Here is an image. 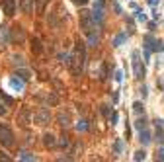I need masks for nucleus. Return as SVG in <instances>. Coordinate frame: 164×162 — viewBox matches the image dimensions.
I'll list each match as a JSON object with an SVG mask.
<instances>
[{"mask_svg":"<svg viewBox=\"0 0 164 162\" xmlns=\"http://www.w3.org/2000/svg\"><path fill=\"white\" fill-rule=\"evenodd\" d=\"M84 59H86L84 43H82V41H76V49H74L72 61H70V70H72V74H80V72H82V69H84Z\"/></svg>","mask_w":164,"mask_h":162,"instance_id":"1","label":"nucleus"},{"mask_svg":"<svg viewBox=\"0 0 164 162\" xmlns=\"http://www.w3.org/2000/svg\"><path fill=\"white\" fill-rule=\"evenodd\" d=\"M94 26H96V21H94L92 12L82 10V12H80V29H82L86 35H90V33L94 31Z\"/></svg>","mask_w":164,"mask_h":162,"instance_id":"2","label":"nucleus"},{"mask_svg":"<svg viewBox=\"0 0 164 162\" xmlns=\"http://www.w3.org/2000/svg\"><path fill=\"white\" fill-rule=\"evenodd\" d=\"M131 61H133V74H135L137 80H141L145 76V67L141 64V53H139V51H133Z\"/></svg>","mask_w":164,"mask_h":162,"instance_id":"3","label":"nucleus"},{"mask_svg":"<svg viewBox=\"0 0 164 162\" xmlns=\"http://www.w3.org/2000/svg\"><path fill=\"white\" fill-rule=\"evenodd\" d=\"M0 145L6 146V149L14 146V133L6 127V125H0Z\"/></svg>","mask_w":164,"mask_h":162,"instance_id":"4","label":"nucleus"},{"mask_svg":"<svg viewBox=\"0 0 164 162\" xmlns=\"http://www.w3.org/2000/svg\"><path fill=\"white\" fill-rule=\"evenodd\" d=\"M33 121H35L37 125H49V121H51V112H49L47 107H39V109L33 113Z\"/></svg>","mask_w":164,"mask_h":162,"instance_id":"5","label":"nucleus"},{"mask_svg":"<svg viewBox=\"0 0 164 162\" xmlns=\"http://www.w3.org/2000/svg\"><path fill=\"white\" fill-rule=\"evenodd\" d=\"M0 4H2V10L8 18H12L16 14V0H0Z\"/></svg>","mask_w":164,"mask_h":162,"instance_id":"6","label":"nucleus"},{"mask_svg":"<svg viewBox=\"0 0 164 162\" xmlns=\"http://www.w3.org/2000/svg\"><path fill=\"white\" fill-rule=\"evenodd\" d=\"M18 123L24 125V127L31 123V112H29V107H22V109H20V113H18Z\"/></svg>","mask_w":164,"mask_h":162,"instance_id":"7","label":"nucleus"},{"mask_svg":"<svg viewBox=\"0 0 164 162\" xmlns=\"http://www.w3.org/2000/svg\"><path fill=\"white\" fill-rule=\"evenodd\" d=\"M154 125H156L154 139H156V143H158V145H162V143H164V119H156Z\"/></svg>","mask_w":164,"mask_h":162,"instance_id":"8","label":"nucleus"},{"mask_svg":"<svg viewBox=\"0 0 164 162\" xmlns=\"http://www.w3.org/2000/svg\"><path fill=\"white\" fill-rule=\"evenodd\" d=\"M10 41H12V37H10V29L6 27V26H0V47H6Z\"/></svg>","mask_w":164,"mask_h":162,"instance_id":"9","label":"nucleus"},{"mask_svg":"<svg viewBox=\"0 0 164 162\" xmlns=\"http://www.w3.org/2000/svg\"><path fill=\"white\" fill-rule=\"evenodd\" d=\"M24 80L26 78H18V76H12L10 78V88H12V90H16V92H22V90H24V88H26V82H24Z\"/></svg>","mask_w":164,"mask_h":162,"instance_id":"10","label":"nucleus"},{"mask_svg":"<svg viewBox=\"0 0 164 162\" xmlns=\"http://www.w3.org/2000/svg\"><path fill=\"white\" fill-rule=\"evenodd\" d=\"M12 39L18 41V43H24V41H26V31H24V27H22V26H14Z\"/></svg>","mask_w":164,"mask_h":162,"instance_id":"11","label":"nucleus"},{"mask_svg":"<svg viewBox=\"0 0 164 162\" xmlns=\"http://www.w3.org/2000/svg\"><path fill=\"white\" fill-rule=\"evenodd\" d=\"M57 121H59L61 127H69V125H70V115L66 113V112H61V113L57 115Z\"/></svg>","mask_w":164,"mask_h":162,"instance_id":"12","label":"nucleus"},{"mask_svg":"<svg viewBox=\"0 0 164 162\" xmlns=\"http://www.w3.org/2000/svg\"><path fill=\"white\" fill-rule=\"evenodd\" d=\"M92 16H94V21H96V24H102V20H104V10H102V6H100V4H96V6H94Z\"/></svg>","mask_w":164,"mask_h":162,"instance_id":"13","label":"nucleus"},{"mask_svg":"<svg viewBox=\"0 0 164 162\" xmlns=\"http://www.w3.org/2000/svg\"><path fill=\"white\" fill-rule=\"evenodd\" d=\"M20 8L24 14H31L33 12V0H22L20 2Z\"/></svg>","mask_w":164,"mask_h":162,"instance_id":"14","label":"nucleus"},{"mask_svg":"<svg viewBox=\"0 0 164 162\" xmlns=\"http://www.w3.org/2000/svg\"><path fill=\"white\" fill-rule=\"evenodd\" d=\"M139 141L143 143V145H148L152 141V137H151V131L148 129H141V133H139Z\"/></svg>","mask_w":164,"mask_h":162,"instance_id":"15","label":"nucleus"},{"mask_svg":"<svg viewBox=\"0 0 164 162\" xmlns=\"http://www.w3.org/2000/svg\"><path fill=\"white\" fill-rule=\"evenodd\" d=\"M43 145H45L47 149H53V146L57 145V141H55V137L51 135V133H47L45 137H43Z\"/></svg>","mask_w":164,"mask_h":162,"instance_id":"16","label":"nucleus"},{"mask_svg":"<svg viewBox=\"0 0 164 162\" xmlns=\"http://www.w3.org/2000/svg\"><path fill=\"white\" fill-rule=\"evenodd\" d=\"M125 39H127V33H117L115 39L111 41V45H113V47H121V43H123Z\"/></svg>","mask_w":164,"mask_h":162,"instance_id":"17","label":"nucleus"},{"mask_svg":"<svg viewBox=\"0 0 164 162\" xmlns=\"http://www.w3.org/2000/svg\"><path fill=\"white\" fill-rule=\"evenodd\" d=\"M96 45H98V35L92 31L90 35H88V47H96Z\"/></svg>","mask_w":164,"mask_h":162,"instance_id":"18","label":"nucleus"},{"mask_svg":"<svg viewBox=\"0 0 164 162\" xmlns=\"http://www.w3.org/2000/svg\"><path fill=\"white\" fill-rule=\"evenodd\" d=\"M113 152L115 154H121L123 152V141H121V139H117V141L113 143Z\"/></svg>","mask_w":164,"mask_h":162,"instance_id":"19","label":"nucleus"},{"mask_svg":"<svg viewBox=\"0 0 164 162\" xmlns=\"http://www.w3.org/2000/svg\"><path fill=\"white\" fill-rule=\"evenodd\" d=\"M135 127L141 131V129H147V119H145V117H139V119L135 121Z\"/></svg>","mask_w":164,"mask_h":162,"instance_id":"20","label":"nucleus"},{"mask_svg":"<svg viewBox=\"0 0 164 162\" xmlns=\"http://www.w3.org/2000/svg\"><path fill=\"white\" fill-rule=\"evenodd\" d=\"M31 49L35 51V53H41V51H43V47H41L39 39H33V41H31Z\"/></svg>","mask_w":164,"mask_h":162,"instance_id":"21","label":"nucleus"},{"mask_svg":"<svg viewBox=\"0 0 164 162\" xmlns=\"http://www.w3.org/2000/svg\"><path fill=\"white\" fill-rule=\"evenodd\" d=\"M133 112H135V113H143L145 112V107H143V104H141V102H135V104H133Z\"/></svg>","mask_w":164,"mask_h":162,"instance_id":"22","label":"nucleus"},{"mask_svg":"<svg viewBox=\"0 0 164 162\" xmlns=\"http://www.w3.org/2000/svg\"><path fill=\"white\" fill-rule=\"evenodd\" d=\"M135 18H137L139 21H147V14H145L143 10H139V8H137V10H135Z\"/></svg>","mask_w":164,"mask_h":162,"instance_id":"23","label":"nucleus"},{"mask_svg":"<svg viewBox=\"0 0 164 162\" xmlns=\"http://www.w3.org/2000/svg\"><path fill=\"white\" fill-rule=\"evenodd\" d=\"M145 158H147V152H145V150H137L135 156H133V160H137V162H139V160H145Z\"/></svg>","mask_w":164,"mask_h":162,"instance_id":"24","label":"nucleus"},{"mask_svg":"<svg viewBox=\"0 0 164 162\" xmlns=\"http://www.w3.org/2000/svg\"><path fill=\"white\" fill-rule=\"evenodd\" d=\"M0 98L4 100V104H6V106H14V100L10 98V96H6L4 92H0Z\"/></svg>","mask_w":164,"mask_h":162,"instance_id":"25","label":"nucleus"},{"mask_svg":"<svg viewBox=\"0 0 164 162\" xmlns=\"http://www.w3.org/2000/svg\"><path fill=\"white\" fill-rule=\"evenodd\" d=\"M76 129H78V131H86V129H88V121H86V119H80V121L76 123Z\"/></svg>","mask_w":164,"mask_h":162,"instance_id":"26","label":"nucleus"},{"mask_svg":"<svg viewBox=\"0 0 164 162\" xmlns=\"http://www.w3.org/2000/svg\"><path fill=\"white\" fill-rule=\"evenodd\" d=\"M102 113H104V115H106L108 119H109V117H111V113H113V112H111V107H109V106H102Z\"/></svg>","mask_w":164,"mask_h":162,"instance_id":"27","label":"nucleus"},{"mask_svg":"<svg viewBox=\"0 0 164 162\" xmlns=\"http://www.w3.org/2000/svg\"><path fill=\"white\" fill-rule=\"evenodd\" d=\"M59 146H61V149H66V146H69V137H61V141H59Z\"/></svg>","mask_w":164,"mask_h":162,"instance_id":"28","label":"nucleus"},{"mask_svg":"<svg viewBox=\"0 0 164 162\" xmlns=\"http://www.w3.org/2000/svg\"><path fill=\"white\" fill-rule=\"evenodd\" d=\"M20 158L22 160H35V156H33V154H29V152H22Z\"/></svg>","mask_w":164,"mask_h":162,"instance_id":"29","label":"nucleus"},{"mask_svg":"<svg viewBox=\"0 0 164 162\" xmlns=\"http://www.w3.org/2000/svg\"><path fill=\"white\" fill-rule=\"evenodd\" d=\"M117 121H119V115H117V112H113V113H111V117H109V123H111V125H117Z\"/></svg>","mask_w":164,"mask_h":162,"instance_id":"30","label":"nucleus"},{"mask_svg":"<svg viewBox=\"0 0 164 162\" xmlns=\"http://www.w3.org/2000/svg\"><path fill=\"white\" fill-rule=\"evenodd\" d=\"M113 78H115V82H121V80H123V72H121V70H115Z\"/></svg>","mask_w":164,"mask_h":162,"instance_id":"31","label":"nucleus"},{"mask_svg":"<svg viewBox=\"0 0 164 162\" xmlns=\"http://www.w3.org/2000/svg\"><path fill=\"white\" fill-rule=\"evenodd\" d=\"M139 92H141V96H143V98H147V96H148V88H147V86H141Z\"/></svg>","mask_w":164,"mask_h":162,"instance_id":"32","label":"nucleus"},{"mask_svg":"<svg viewBox=\"0 0 164 162\" xmlns=\"http://www.w3.org/2000/svg\"><path fill=\"white\" fill-rule=\"evenodd\" d=\"M49 104H57V94H53V96H49Z\"/></svg>","mask_w":164,"mask_h":162,"instance_id":"33","label":"nucleus"},{"mask_svg":"<svg viewBox=\"0 0 164 162\" xmlns=\"http://www.w3.org/2000/svg\"><path fill=\"white\" fill-rule=\"evenodd\" d=\"M6 112H8V109H6V106L0 104V115H6Z\"/></svg>","mask_w":164,"mask_h":162,"instance_id":"34","label":"nucleus"},{"mask_svg":"<svg viewBox=\"0 0 164 162\" xmlns=\"http://www.w3.org/2000/svg\"><path fill=\"white\" fill-rule=\"evenodd\" d=\"M113 10H115V12H117V14H121V6H119V4H117V2H113Z\"/></svg>","mask_w":164,"mask_h":162,"instance_id":"35","label":"nucleus"},{"mask_svg":"<svg viewBox=\"0 0 164 162\" xmlns=\"http://www.w3.org/2000/svg\"><path fill=\"white\" fill-rule=\"evenodd\" d=\"M20 76H22V78H26V80L29 78V74H27V72H26V70H20Z\"/></svg>","mask_w":164,"mask_h":162,"instance_id":"36","label":"nucleus"},{"mask_svg":"<svg viewBox=\"0 0 164 162\" xmlns=\"http://www.w3.org/2000/svg\"><path fill=\"white\" fill-rule=\"evenodd\" d=\"M158 160H164V149L158 150Z\"/></svg>","mask_w":164,"mask_h":162,"instance_id":"37","label":"nucleus"},{"mask_svg":"<svg viewBox=\"0 0 164 162\" xmlns=\"http://www.w3.org/2000/svg\"><path fill=\"white\" fill-rule=\"evenodd\" d=\"M111 100H113V102H117V100H119V94H117V92H113V96H111Z\"/></svg>","mask_w":164,"mask_h":162,"instance_id":"38","label":"nucleus"},{"mask_svg":"<svg viewBox=\"0 0 164 162\" xmlns=\"http://www.w3.org/2000/svg\"><path fill=\"white\" fill-rule=\"evenodd\" d=\"M148 4H151V6H152V8H154V6H156V4H158V0H148Z\"/></svg>","mask_w":164,"mask_h":162,"instance_id":"39","label":"nucleus"},{"mask_svg":"<svg viewBox=\"0 0 164 162\" xmlns=\"http://www.w3.org/2000/svg\"><path fill=\"white\" fill-rule=\"evenodd\" d=\"M0 160H10V158H8V156H6V154H4V152H0Z\"/></svg>","mask_w":164,"mask_h":162,"instance_id":"40","label":"nucleus"},{"mask_svg":"<svg viewBox=\"0 0 164 162\" xmlns=\"http://www.w3.org/2000/svg\"><path fill=\"white\" fill-rule=\"evenodd\" d=\"M76 4H88V0H74Z\"/></svg>","mask_w":164,"mask_h":162,"instance_id":"41","label":"nucleus"},{"mask_svg":"<svg viewBox=\"0 0 164 162\" xmlns=\"http://www.w3.org/2000/svg\"><path fill=\"white\" fill-rule=\"evenodd\" d=\"M160 88H162V90H164V78L160 80Z\"/></svg>","mask_w":164,"mask_h":162,"instance_id":"42","label":"nucleus"},{"mask_svg":"<svg viewBox=\"0 0 164 162\" xmlns=\"http://www.w3.org/2000/svg\"><path fill=\"white\" fill-rule=\"evenodd\" d=\"M45 2H47V0H39V4H41V6H43V4H45Z\"/></svg>","mask_w":164,"mask_h":162,"instance_id":"43","label":"nucleus"}]
</instances>
